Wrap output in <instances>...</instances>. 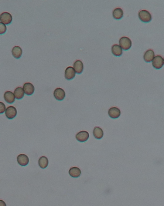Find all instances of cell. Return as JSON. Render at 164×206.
Here are the masks:
<instances>
[{
	"label": "cell",
	"instance_id": "6da1fadb",
	"mask_svg": "<svg viewBox=\"0 0 164 206\" xmlns=\"http://www.w3.org/2000/svg\"><path fill=\"white\" fill-rule=\"evenodd\" d=\"M119 45L124 50L129 49L132 46V42L130 39L127 37H123L121 38L119 41Z\"/></svg>",
	"mask_w": 164,
	"mask_h": 206
},
{
	"label": "cell",
	"instance_id": "7a4b0ae2",
	"mask_svg": "<svg viewBox=\"0 0 164 206\" xmlns=\"http://www.w3.org/2000/svg\"><path fill=\"white\" fill-rule=\"evenodd\" d=\"M138 15L140 20L143 22H149L152 20V15L147 10H143L140 11Z\"/></svg>",
	"mask_w": 164,
	"mask_h": 206
},
{
	"label": "cell",
	"instance_id": "3957f363",
	"mask_svg": "<svg viewBox=\"0 0 164 206\" xmlns=\"http://www.w3.org/2000/svg\"><path fill=\"white\" fill-rule=\"evenodd\" d=\"M152 65L157 69H160L164 65V59L160 55L155 56L152 62Z\"/></svg>",
	"mask_w": 164,
	"mask_h": 206
},
{
	"label": "cell",
	"instance_id": "277c9868",
	"mask_svg": "<svg viewBox=\"0 0 164 206\" xmlns=\"http://www.w3.org/2000/svg\"><path fill=\"white\" fill-rule=\"evenodd\" d=\"M12 21V16L9 12H4L0 15V21L5 25L10 24Z\"/></svg>",
	"mask_w": 164,
	"mask_h": 206
},
{
	"label": "cell",
	"instance_id": "5b68a950",
	"mask_svg": "<svg viewBox=\"0 0 164 206\" xmlns=\"http://www.w3.org/2000/svg\"><path fill=\"white\" fill-rule=\"evenodd\" d=\"M17 111L16 108L13 106L8 107L5 112L6 116L9 119H11L14 118L16 116Z\"/></svg>",
	"mask_w": 164,
	"mask_h": 206
},
{
	"label": "cell",
	"instance_id": "8992f818",
	"mask_svg": "<svg viewBox=\"0 0 164 206\" xmlns=\"http://www.w3.org/2000/svg\"><path fill=\"white\" fill-rule=\"evenodd\" d=\"M89 134L87 131H82L76 135V139L79 141L84 142L87 141L89 138Z\"/></svg>",
	"mask_w": 164,
	"mask_h": 206
},
{
	"label": "cell",
	"instance_id": "52a82bcc",
	"mask_svg": "<svg viewBox=\"0 0 164 206\" xmlns=\"http://www.w3.org/2000/svg\"><path fill=\"white\" fill-rule=\"evenodd\" d=\"M109 117L113 119H116L119 118L121 114V111L119 108L116 107H113L110 108L108 112Z\"/></svg>",
	"mask_w": 164,
	"mask_h": 206
},
{
	"label": "cell",
	"instance_id": "ba28073f",
	"mask_svg": "<svg viewBox=\"0 0 164 206\" xmlns=\"http://www.w3.org/2000/svg\"><path fill=\"white\" fill-rule=\"evenodd\" d=\"M54 96L56 100L60 101H62L65 98L66 93L63 89L58 88L55 90Z\"/></svg>",
	"mask_w": 164,
	"mask_h": 206
},
{
	"label": "cell",
	"instance_id": "9c48e42d",
	"mask_svg": "<svg viewBox=\"0 0 164 206\" xmlns=\"http://www.w3.org/2000/svg\"><path fill=\"white\" fill-rule=\"evenodd\" d=\"M17 161L22 166H26L29 163L28 157L25 154H20L17 156Z\"/></svg>",
	"mask_w": 164,
	"mask_h": 206
},
{
	"label": "cell",
	"instance_id": "30bf717a",
	"mask_svg": "<svg viewBox=\"0 0 164 206\" xmlns=\"http://www.w3.org/2000/svg\"><path fill=\"white\" fill-rule=\"evenodd\" d=\"M23 89L26 95H31L34 93L35 88L32 84L27 82L25 83L23 85Z\"/></svg>",
	"mask_w": 164,
	"mask_h": 206
},
{
	"label": "cell",
	"instance_id": "8fae6325",
	"mask_svg": "<svg viewBox=\"0 0 164 206\" xmlns=\"http://www.w3.org/2000/svg\"><path fill=\"white\" fill-rule=\"evenodd\" d=\"M4 98L6 102L9 104H12L15 101L14 94L10 91H6L4 95Z\"/></svg>",
	"mask_w": 164,
	"mask_h": 206
},
{
	"label": "cell",
	"instance_id": "7c38bea8",
	"mask_svg": "<svg viewBox=\"0 0 164 206\" xmlns=\"http://www.w3.org/2000/svg\"><path fill=\"white\" fill-rule=\"evenodd\" d=\"M76 73L74 68L72 67H68L65 71V77L68 80H71L75 77Z\"/></svg>",
	"mask_w": 164,
	"mask_h": 206
},
{
	"label": "cell",
	"instance_id": "4fadbf2b",
	"mask_svg": "<svg viewBox=\"0 0 164 206\" xmlns=\"http://www.w3.org/2000/svg\"><path fill=\"white\" fill-rule=\"evenodd\" d=\"M154 51L152 49H149L145 51L144 55V59L146 62H149L153 61L155 58Z\"/></svg>",
	"mask_w": 164,
	"mask_h": 206
},
{
	"label": "cell",
	"instance_id": "5bb4252c",
	"mask_svg": "<svg viewBox=\"0 0 164 206\" xmlns=\"http://www.w3.org/2000/svg\"><path fill=\"white\" fill-rule=\"evenodd\" d=\"M73 67L76 73L80 74L83 72L84 70V65L83 62L79 60L76 61L74 64Z\"/></svg>",
	"mask_w": 164,
	"mask_h": 206
},
{
	"label": "cell",
	"instance_id": "9a60e30c",
	"mask_svg": "<svg viewBox=\"0 0 164 206\" xmlns=\"http://www.w3.org/2000/svg\"><path fill=\"white\" fill-rule=\"evenodd\" d=\"M22 48L18 46H16L12 50V53L14 58L17 59H19L22 56Z\"/></svg>",
	"mask_w": 164,
	"mask_h": 206
},
{
	"label": "cell",
	"instance_id": "2e32d148",
	"mask_svg": "<svg viewBox=\"0 0 164 206\" xmlns=\"http://www.w3.org/2000/svg\"><path fill=\"white\" fill-rule=\"evenodd\" d=\"M93 135L96 139H101L103 137L104 131L101 128L96 127L93 130Z\"/></svg>",
	"mask_w": 164,
	"mask_h": 206
},
{
	"label": "cell",
	"instance_id": "e0dca14e",
	"mask_svg": "<svg viewBox=\"0 0 164 206\" xmlns=\"http://www.w3.org/2000/svg\"><path fill=\"white\" fill-rule=\"evenodd\" d=\"M14 95L16 99L20 100L24 97L25 95L24 90L21 87L17 88L14 91Z\"/></svg>",
	"mask_w": 164,
	"mask_h": 206
},
{
	"label": "cell",
	"instance_id": "ac0fdd59",
	"mask_svg": "<svg viewBox=\"0 0 164 206\" xmlns=\"http://www.w3.org/2000/svg\"><path fill=\"white\" fill-rule=\"evenodd\" d=\"M69 173L70 175L73 178H78L81 174V171L78 168L74 167L69 170Z\"/></svg>",
	"mask_w": 164,
	"mask_h": 206
},
{
	"label": "cell",
	"instance_id": "d6986e66",
	"mask_svg": "<svg viewBox=\"0 0 164 206\" xmlns=\"http://www.w3.org/2000/svg\"><path fill=\"white\" fill-rule=\"evenodd\" d=\"M114 18L116 20H119L122 18L124 16V12L121 8H116L114 9L113 12Z\"/></svg>",
	"mask_w": 164,
	"mask_h": 206
},
{
	"label": "cell",
	"instance_id": "ffe728a7",
	"mask_svg": "<svg viewBox=\"0 0 164 206\" xmlns=\"http://www.w3.org/2000/svg\"><path fill=\"white\" fill-rule=\"evenodd\" d=\"M111 50L112 54L116 56H120L122 54V50L120 46L118 45L115 44L113 45Z\"/></svg>",
	"mask_w": 164,
	"mask_h": 206
},
{
	"label": "cell",
	"instance_id": "44dd1931",
	"mask_svg": "<svg viewBox=\"0 0 164 206\" xmlns=\"http://www.w3.org/2000/svg\"><path fill=\"white\" fill-rule=\"evenodd\" d=\"M49 162L48 159L45 156L41 157L38 161L39 166L43 169H45L48 166Z\"/></svg>",
	"mask_w": 164,
	"mask_h": 206
},
{
	"label": "cell",
	"instance_id": "7402d4cb",
	"mask_svg": "<svg viewBox=\"0 0 164 206\" xmlns=\"http://www.w3.org/2000/svg\"><path fill=\"white\" fill-rule=\"evenodd\" d=\"M7 30V28L4 24L2 22H0V34H4Z\"/></svg>",
	"mask_w": 164,
	"mask_h": 206
},
{
	"label": "cell",
	"instance_id": "603a6c76",
	"mask_svg": "<svg viewBox=\"0 0 164 206\" xmlns=\"http://www.w3.org/2000/svg\"><path fill=\"white\" fill-rule=\"evenodd\" d=\"M6 110L5 105L2 102L0 101V114L3 113Z\"/></svg>",
	"mask_w": 164,
	"mask_h": 206
},
{
	"label": "cell",
	"instance_id": "cb8c5ba5",
	"mask_svg": "<svg viewBox=\"0 0 164 206\" xmlns=\"http://www.w3.org/2000/svg\"><path fill=\"white\" fill-rule=\"evenodd\" d=\"M6 204L5 202H4L3 200H0V206H6Z\"/></svg>",
	"mask_w": 164,
	"mask_h": 206
}]
</instances>
